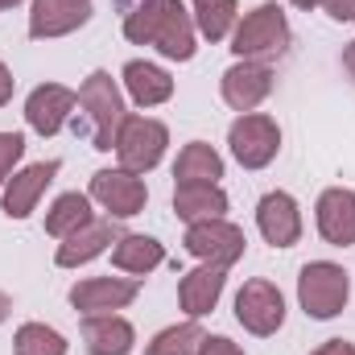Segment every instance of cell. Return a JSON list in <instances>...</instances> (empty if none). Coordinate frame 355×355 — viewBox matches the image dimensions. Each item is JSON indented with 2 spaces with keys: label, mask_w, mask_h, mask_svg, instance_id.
Masks as SVG:
<instances>
[{
  "label": "cell",
  "mask_w": 355,
  "mask_h": 355,
  "mask_svg": "<svg viewBox=\"0 0 355 355\" xmlns=\"http://www.w3.org/2000/svg\"><path fill=\"white\" fill-rule=\"evenodd\" d=\"M289 46V21H285V8L281 4H257L236 29H232V50L236 58H248V62H268V58H281Z\"/></svg>",
  "instance_id": "1"
},
{
  "label": "cell",
  "mask_w": 355,
  "mask_h": 355,
  "mask_svg": "<svg viewBox=\"0 0 355 355\" xmlns=\"http://www.w3.org/2000/svg\"><path fill=\"white\" fill-rule=\"evenodd\" d=\"M79 103L91 116V149L99 153H112L116 149V132L124 124V95L116 87V79L107 71H91L87 83L79 87Z\"/></svg>",
  "instance_id": "2"
},
{
  "label": "cell",
  "mask_w": 355,
  "mask_h": 355,
  "mask_svg": "<svg viewBox=\"0 0 355 355\" xmlns=\"http://www.w3.org/2000/svg\"><path fill=\"white\" fill-rule=\"evenodd\" d=\"M347 297H352V277H347L343 265H335V261H310V265L302 268V277H297V302H302V310L310 318H318V322L335 318L347 306Z\"/></svg>",
  "instance_id": "3"
},
{
  "label": "cell",
  "mask_w": 355,
  "mask_h": 355,
  "mask_svg": "<svg viewBox=\"0 0 355 355\" xmlns=\"http://www.w3.org/2000/svg\"><path fill=\"white\" fill-rule=\"evenodd\" d=\"M166 145H170V128L153 116H124L116 132V157L132 174H149L166 157Z\"/></svg>",
  "instance_id": "4"
},
{
  "label": "cell",
  "mask_w": 355,
  "mask_h": 355,
  "mask_svg": "<svg viewBox=\"0 0 355 355\" xmlns=\"http://www.w3.org/2000/svg\"><path fill=\"white\" fill-rule=\"evenodd\" d=\"M227 145H232V157L244 170H265L268 162L277 157V149H281V128L265 112H244L227 128Z\"/></svg>",
  "instance_id": "5"
},
{
  "label": "cell",
  "mask_w": 355,
  "mask_h": 355,
  "mask_svg": "<svg viewBox=\"0 0 355 355\" xmlns=\"http://www.w3.org/2000/svg\"><path fill=\"white\" fill-rule=\"evenodd\" d=\"M236 322L248 331V335H277L281 327H285V297H281V289L265 281V277H257V281H244V289L236 293Z\"/></svg>",
  "instance_id": "6"
},
{
  "label": "cell",
  "mask_w": 355,
  "mask_h": 355,
  "mask_svg": "<svg viewBox=\"0 0 355 355\" xmlns=\"http://www.w3.org/2000/svg\"><path fill=\"white\" fill-rule=\"evenodd\" d=\"M186 252L190 257H198V261H207V265H223L232 268L240 257H244V232L236 227V223H227V219H202V223H190L186 227Z\"/></svg>",
  "instance_id": "7"
},
{
  "label": "cell",
  "mask_w": 355,
  "mask_h": 355,
  "mask_svg": "<svg viewBox=\"0 0 355 355\" xmlns=\"http://www.w3.org/2000/svg\"><path fill=\"white\" fill-rule=\"evenodd\" d=\"M91 198H95L112 219H132V215L145 211L149 190H145L141 174H132V170L120 166V170H95V174H91Z\"/></svg>",
  "instance_id": "8"
},
{
  "label": "cell",
  "mask_w": 355,
  "mask_h": 355,
  "mask_svg": "<svg viewBox=\"0 0 355 355\" xmlns=\"http://www.w3.org/2000/svg\"><path fill=\"white\" fill-rule=\"evenodd\" d=\"M141 293V281L137 277H87L79 285H71V306L87 318V314H112V310H124L132 306Z\"/></svg>",
  "instance_id": "9"
},
{
  "label": "cell",
  "mask_w": 355,
  "mask_h": 355,
  "mask_svg": "<svg viewBox=\"0 0 355 355\" xmlns=\"http://www.w3.org/2000/svg\"><path fill=\"white\" fill-rule=\"evenodd\" d=\"M219 91H223V103L236 107L240 116H244V112H257L268 99V91H272V71H268V62H248V58H240L236 67L223 71Z\"/></svg>",
  "instance_id": "10"
},
{
  "label": "cell",
  "mask_w": 355,
  "mask_h": 355,
  "mask_svg": "<svg viewBox=\"0 0 355 355\" xmlns=\"http://www.w3.org/2000/svg\"><path fill=\"white\" fill-rule=\"evenodd\" d=\"M75 103H79V95L71 87H62V83H42V87L29 91V99H25V124H29L37 137H54V132L71 120Z\"/></svg>",
  "instance_id": "11"
},
{
  "label": "cell",
  "mask_w": 355,
  "mask_h": 355,
  "mask_svg": "<svg viewBox=\"0 0 355 355\" xmlns=\"http://www.w3.org/2000/svg\"><path fill=\"white\" fill-rule=\"evenodd\" d=\"M58 162H37V166H25L21 174H12L4 182V190H0V207H4V215L8 219H29L33 215V207H37V198L46 194V186L58 178Z\"/></svg>",
  "instance_id": "12"
},
{
  "label": "cell",
  "mask_w": 355,
  "mask_h": 355,
  "mask_svg": "<svg viewBox=\"0 0 355 355\" xmlns=\"http://www.w3.org/2000/svg\"><path fill=\"white\" fill-rule=\"evenodd\" d=\"M257 227L272 248H293L302 240V211L293 202V194L285 190H268L257 202Z\"/></svg>",
  "instance_id": "13"
},
{
  "label": "cell",
  "mask_w": 355,
  "mask_h": 355,
  "mask_svg": "<svg viewBox=\"0 0 355 355\" xmlns=\"http://www.w3.org/2000/svg\"><path fill=\"white\" fill-rule=\"evenodd\" d=\"M91 21V0H33L29 12V37L33 42H50V37H67L79 25Z\"/></svg>",
  "instance_id": "14"
},
{
  "label": "cell",
  "mask_w": 355,
  "mask_h": 355,
  "mask_svg": "<svg viewBox=\"0 0 355 355\" xmlns=\"http://www.w3.org/2000/svg\"><path fill=\"white\" fill-rule=\"evenodd\" d=\"M314 219H318V232H322L327 244L352 248L355 244V190H347V186L322 190L318 207H314Z\"/></svg>",
  "instance_id": "15"
},
{
  "label": "cell",
  "mask_w": 355,
  "mask_h": 355,
  "mask_svg": "<svg viewBox=\"0 0 355 355\" xmlns=\"http://www.w3.org/2000/svg\"><path fill=\"white\" fill-rule=\"evenodd\" d=\"M194 12L182 4V0H166L162 17H157V29H153V46L162 58L170 62H190L194 58Z\"/></svg>",
  "instance_id": "16"
},
{
  "label": "cell",
  "mask_w": 355,
  "mask_h": 355,
  "mask_svg": "<svg viewBox=\"0 0 355 355\" xmlns=\"http://www.w3.org/2000/svg\"><path fill=\"white\" fill-rule=\"evenodd\" d=\"M223 285H227V268L223 265H202L190 268L186 277H182V285H178V302H182V310L190 314V318H202V314H211L215 306H219V297H223Z\"/></svg>",
  "instance_id": "17"
},
{
  "label": "cell",
  "mask_w": 355,
  "mask_h": 355,
  "mask_svg": "<svg viewBox=\"0 0 355 355\" xmlns=\"http://www.w3.org/2000/svg\"><path fill=\"white\" fill-rule=\"evenodd\" d=\"M116 240H120V232H116L112 219H91L87 227H79L75 236H67V240L58 244L54 265L58 268H79V265H87V261H95V257H103L107 244H116Z\"/></svg>",
  "instance_id": "18"
},
{
  "label": "cell",
  "mask_w": 355,
  "mask_h": 355,
  "mask_svg": "<svg viewBox=\"0 0 355 355\" xmlns=\"http://www.w3.org/2000/svg\"><path fill=\"white\" fill-rule=\"evenodd\" d=\"M83 347H87V355H128L137 347V331L120 314H87L83 318Z\"/></svg>",
  "instance_id": "19"
},
{
  "label": "cell",
  "mask_w": 355,
  "mask_h": 355,
  "mask_svg": "<svg viewBox=\"0 0 355 355\" xmlns=\"http://www.w3.org/2000/svg\"><path fill=\"white\" fill-rule=\"evenodd\" d=\"M174 211L186 227L202 219H223L227 194L219 190V182H186V186H174Z\"/></svg>",
  "instance_id": "20"
},
{
  "label": "cell",
  "mask_w": 355,
  "mask_h": 355,
  "mask_svg": "<svg viewBox=\"0 0 355 355\" xmlns=\"http://www.w3.org/2000/svg\"><path fill=\"white\" fill-rule=\"evenodd\" d=\"M120 79H124V91H128V99L137 103V107H157V103H166L170 95H174V79L162 71V67H153V62H124V71H120Z\"/></svg>",
  "instance_id": "21"
},
{
  "label": "cell",
  "mask_w": 355,
  "mask_h": 355,
  "mask_svg": "<svg viewBox=\"0 0 355 355\" xmlns=\"http://www.w3.org/2000/svg\"><path fill=\"white\" fill-rule=\"evenodd\" d=\"M112 265L120 268V272H137V277H145V272H153L157 265H166V248H162L153 236H137V232H128V236H120V240L112 244Z\"/></svg>",
  "instance_id": "22"
},
{
  "label": "cell",
  "mask_w": 355,
  "mask_h": 355,
  "mask_svg": "<svg viewBox=\"0 0 355 355\" xmlns=\"http://www.w3.org/2000/svg\"><path fill=\"white\" fill-rule=\"evenodd\" d=\"M91 219V194H79V190H71V194H58L54 198V207L46 211V232L54 236V240H67V236H75L79 227H87Z\"/></svg>",
  "instance_id": "23"
},
{
  "label": "cell",
  "mask_w": 355,
  "mask_h": 355,
  "mask_svg": "<svg viewBox=\"0 0 355 355\" xmlns=\"http://www.w3.org/2000/svg\"><path fill=\"white\" fill-rule=\"evenodd\" d=\"M174 178H178V186H186V182H219V178H223V157H219L207 141H190V145L178 153Z\"/></svg>",
  "instance_id": "24"
},
{
  "label": "cell",
  "mask_w": 355,
  "mask_h": 355,
  "mask_svg": "<svg viewBox=\"0 0 355 355\" xmlns=\"http://www.w3.org/2000/svg\"><path fill=\"white\" fill-rule=\"evenodd\" d=\"M190 12H194V29L207 37V42H223L232 29H236V0H190Z\"/></svg>",
  "instance_id": "25"
},
{
  "label": "cell",
  "mask_w": 355,
  "mask_h": 355,
  "mask_svg": "<svg viewBox=\"0 0 355 355\" xmlns=\"http://www.w3.org/2000/svg\"><path fill=\"white\" fill-rule=\"evenodd\" d=\"M202 339H207V335H202L198 318H186V322H178V327H166L162 335H153L149 347H145V355H194Z\"/></svg>",
  "instance_id": "26"
},
{
  "label": "cell",
  "mask_w": 355,
  "mask_h": 355,
  "mask_svg": "<svg viewBox=\"0 0 355 355\" xmlns=\"http://www.w3.org/2000/svg\"><path fill=\"white\" fill-rule=\"evenodd\" d=\"M12 352L17 355H67V339L54 327H46V322H25L12 335Z\"/></svg>",
  "instance_id": "27"
},
{
  "label": "cell",
  "mask_w": 355,
  "mask_h": 355,
  "mask_svg": "<svg viewBox=\"0 0 355 355\" xmlns=\"http://www.w3.org/2000/svg\"><path fill=\"white\" fill-rule=\"evenodd\" d=\"M25 157V137L21 132H0V190L12 178V166Z\"/></svg>",
  "instance_id": "28"
},
{
  "label": "cell",
  "mask_w": 355,
  "mask_h": 355,
  "mask_svg": "<svg viewBox=\"0 0 355 355\" xmlns=\"http://www.w3.org/2000/svg\"><path fill=\"white\" fill-rule=\"evenodd\" d=\"M194 355H244L232 339H223V335H207L202 343H198V352Z\"/></svg>",
  "instance_id": "29"
},
{
  "label": "cell",
  "mask_w": 355,
  "mask_h": 355,
  "mask_svg": "<svg viewBox=\"0 0 355 355\" xmlns=\"http://www.w3.org/2000/svg\"><path fill=\"white\" fill-rule=\"evenodd\" d=\"M322 8H327V17L339 21V25L355 21V0H322Z\"/></svg>",
  "instance_id": "30"
},
{
  "label": "cell",
  "mask_w": 355,
  "mask_h": 355,
  "mask_svg": "<svg viewBox=\"0 0 355 355\" xmlns=\"http://www.w3.org/2000/svg\"><path fill=\"white\" fill-rule=\"evenodd\" d=\"M310 355H355V343H347V339H327L318 352H310Z\"/></svg>",
  "instance_id": "31"
},
{
  "label": "cell",
  "mask_w": 355,
  "mask_h": 355,
  "mask_svg": "<svg viewBox=\"0 0 355 355\" xmlns=\"http://www.w3.org/2000/svg\"><path fill=\"white\" fill-rule=\"evenodd\" d=\"M12 83H17V79H12V71H8V67L0 62V107H4L8 99H12Z\"/></svg>",
  "instance_id": "32"
},
{
  "label": "cell",
  "mask_w": 355,
  "mask_h": 355,
  "mask_svg": "<svg viewBox=\"0 0 355 355\" xmlns=\"http://www.w3.org/2000/svg\"><path fill=\"white\" fill-rule=\"evenodd\" d=\"M343 67H347V75L355 79V42H347V46H343Z\"/></svg>",
  "instance_id": "33"
},
{
  "label": "cell",
  "mask_w": 355,
  "mask_h": 355,
  "mask_svg": "<svg viewBox=\"0 0 355 355\" xmlns=\"http://www.w3.org/2000/svg\"><path fill=\"white\" fill-rule=\"evenodd\" d=\"M8 314H12V297H8V293H4V289H0V322H4V318H8Z\"/></svg>",
  "instance_id": "34"
},
{
  "label": "cell",
  "mask_w": 355,
  "mask_h": 355,
  "mask_svg": "<svg viewBox=\"0 0 355 355\" xmlns=\"http://www.w3.org/2000/svg\"><path fill=\"white\" fill-rule=\"evenodd\" d=\"M293 4H297V8H306V12H310V8H318V4H322V0H293Z\"/></svg>",
  "instance_id": "35"
},
{
  "label": "cell",
  "mask_w": 355,
  "mask_h": 355,
  "mask_svg": "<svg viewBox=\"0 0 355 355\" xmlns=\"http://www.w3.org/2000/svg\"><path fill=\"white\" fill-rule=\"evenodd\" d=\"M12 4H21V0H0V12H4V8H12Z\"/></svg>",
  "instance_id": "36"
}]
</instances>
